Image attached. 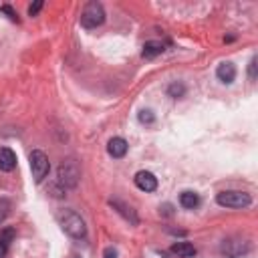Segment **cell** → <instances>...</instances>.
<instances>
[{"label":"cell","instance_id":"obj_16","mask_svg":"<svg viewBox=\"0 0 258 258\" xmlns=\"http://www.w3.org/2000/svg\"><path fill=\"white\" fill-rule=\"evenodd\" d=\"M12 238H14V230L12 228H4L2 232H0V240H2L6 246L12 242Z\"/></svg>","mask_w":258,"mask_h":258},{"label":"cell","instance_id":"obj_5","mask_svg":"<svg viewBox=\"0 0 258 258\" xmlns=\"http://www.w3.org/2000/svg\"><path fill=\"white\" fill-rule=\"evenodd\" d=\"M30 170H32V178H35L37 184H41L49 172H51V164H49V157L45 151L41 149H35L30 153Z\"/></svg>","mask_w":258,"mask_h":258},{"label":"cell","instance_id":"obj_8","mask_svg":"<svg viewBox=\"0 0 258 258\" xmlns=\"http://www.w3.org/2000/svg\"><path fill=\"white\" fill-rule=\"evenodd\" d=\"M216 77H218L222 83L230 85V83H234V79H236V67H234V64H232L230 61L220 63V64H218V69H216Z\"/></svg>","mask_w":258,"mask_h":258},{"label":"cell","instance_id":"obj_17","mask_svg":"<svg viewBox=\"0 0 258 258\" xmlns=\"http://www.w3.org/2000/svg\"><path fill=\"white\" fill-rule=\"evenodd\" d=\"M41 8H43V0H37L35 4L28 6V14H30V16H37V14L41 12Z\"/></svg>","mask_w":258,"mask_h":258},{"label":"cell","instance_id":"obj_3","mask_svg":"<svg viewBox=\"0 0 258 258\" xmlns=\"http://www.w3.org/2000/svg\"><path fill=\"white\" fill-rule=\"evenodd\" d=\"M105 22V8L101 2L97 0H91V2L85 4L83 12H81V24L85 28H97Z\"/></svg>","mask_w":258,"mask_h":258},{"label":"cell","instance_id":"obj_20","mask_svg":"<svg viewBox=\"0 0 258 258\" xmlns=\"http://www.w3.org/2000/svg\"><path fill=\"white\" fill-rule=\"evenodd\" d=\"M105 258H117V250L113 248V246H109V248H105V254H103Z\"/></svg>","mask_w":258,"mask_h":258},{"label":"cell","instance_id":"obj_21","mask_svg":"<svg viewBox=\"0 0 258 258\" xmlns=\"http://www.w3.org/2000/svg\"><path fill=\"white\" fill-rule=\"evenodd\" d=\"M6 252H8V246L0 240V258H6Z\"/></svg>","mask_w":258,"mask_h":258},{"label":"cell","instance_id":"obj_14","mask_svg":"<svg viewBox=\"0 0 258 258\" xmlns=\"http://www.w3.org/2000/svg\"><path fill=\"white\" fill-rule=\"evenodd\" d=\"M168 95L170 97H174V99H180V97H184L186 95V87L182 85V83H172L170 87H168Z\"/></svg>","mask_w":258,"mask_h":258},{"label":"cell","instance_id":"obj_9","mask_svg":"<svg viewBox=\"0 0 258 258\" xmlns=\"http://www.w3.org/2000/svg\"><path fill=\"white\" fill-rule=\"evenodd\" d=\"M16 168V153L10 147H0V172H12Z\"/></svg>","mask_w":258,"mask_h":258},{"label":"cell","instance_id":"obj_4","mask_svg":"<svg viewBox=\"0 0 258 258\" xmlns=\"http://www.w3.org/2000/svg\"><path fill=\"white\" fill-rule=\"evenodd\" d=\"M59 184L63 186V190H73L77 188L79 180H81V172H79V166L75 164L73 159H67L63 161L59 166Z\"/></svg>","mask_w":258,"mask_h":258},{"label":"cell","instance_id":"obj_6","mask_svg":"<svg viewBox=\"0 0 258 258\" xmlns=\"http://www.w3.org/2000/svg\"><path fill=\"white\" fill-rule=\"evenodd\" d=\"M220 250H222V254L226 258H238V256H242V254H246L250 250V244L246 240H242V238H228V240L222 242Z\"/></svg>","mask_w":258,"mask_h":258},{"label":"cell","instance_id":"obj_1","mask_svg":"<svg viewBox=\"0 0 258 258\" xmlns=\"http://www.w3.org/2000/svg\"><path fill=\"white\" fill-rule=\"evenodd\" d=\"M59 222H61V228L64 230V234H69L71 238L75 240H83L87 236V226H85V220L73 212V210H64L61 216H59Z\"/></svg>","mask_w":258,"mask_h":258},{"label":"cell","instance_id":"obj_12","mask_svg":"<svg viewBox=\"0 0 258 258\" xmlns=\"http://www.w3.org/2000/svg\"><path fill=\"white\" fill-rule=\"evenodd\" d=\"M172 252L180 258H192L196 256V248H194V244L190 242H174L172 244Z\"/></svg>","mask_w":258,"mask_h":258},{"label":"cell","instance_id":"obj_13","mask_svg":"<svg viewBox=\"0 0 258 258\" xmlns=\"http://www.w3.org/2000/svg\"><path fill=\"white\" fill-rule=\"evenodd\" d=\"M164 51L166 49H164V45H161L159 41H149V43L143 45V59H153V57L161 55Z\"/></svg>","mask_w":258,"mask_h":258},{"label":"cell","instance_id":"obj_7","mask_svg":"<svg viewBox=\"0 0 258 258\" xmlns=\"http://www.w3.org/2000/svg\"><path fill=\"white\" fill-rule=\"evenodd\" d=\"M135 186L141 190V192H155L157 190V178L151 174V172H137L135 174Z\"/></svg>","mask_w":258,"mask_h":258},{"label":"cell","instance_id":"obj_18","mask_svg":"<svg viewBox=\"0 0 258 258\" xmlns=\"http://www.w3.org/2000/svg\"><path fill=\"white\" fill-rule=\"evenodd\" d=\"M0 10H2L4 14H8V18H10V20L18 22V14H16V12H14V10H12V8L8 6V4H4V6H0Z\"/></svg>","mask_w":258,"mask_h":258},{"label":"cell","instance_id":"obj_15","mask_svg":"<svg viewBox=\"0 0 258 258\" xmlns=\"http://www.w3.org/2000/svg\"><path fill=\"white\" fill-rule=\"evenodd\" d=\"M137 119H139V123H143V125H151V123L155 121V115H153L151 109H141V111L137 113Z\"/></svg>","mask_w":258,"mask_h":258},{"label":"cell","instance_id":"obj_22","mask_svg":"<svg viewBox=\"0 0 258 258\" xmlns=\"http://www.w3.org/2000/svg\"><path fill=\"white\" fill-rule=\"evenodd\" d=\"M6 208H8V202H2V212H0V222H2V220H4V216L8 214V212H6Z\"/></svg>","mask_w":258,"mask_h":258},{"label":"cell","instance_id":"obj_11","mask_svg":"<svg viewBox=\"0 0 258 258\" xmlns=\"http://www.w3.org/2000/svg\"><path fill=\"white\" fill-rule=\"evenodd\" d=\"M180 204H182V208H186V210H194V208L200 206V196H198L196 192L186 190V192L180 194Z\"/></svg>","mask_w":258,"mask_h":258},{"label":"cell","instance_id":"obj_10","mask_svg":"<svg viewBox=\"0 0 258 258\" xmlns=\"http://www.w3.org/2000/svg\"><path fill=\"white\" fill-rule=\"evenodd\" d=\"M107 151H109L111 157L121 159V157H125V153H127V141H125L123 137H113V139H109V143H107Z\"/></svg>","mask_w":258,"mask_h":258},{"label":"cell","instance_id":"obj_19","mask_svg":"<svg viewBox=\"0 0 258 258\" xmlns=\"http://www.w3.org/2000/svg\"><path fill=\"white\" fill-rule=\"evenodd\" d=\"M248 77H250V81H256V57L248 64Z\"/></svg>","mask_w":258,"mask_h":258},{"label":"cell","instance_id":"obj_2","mask_svg":"<svg viewBox=\"0 0 258 258\" xmlns=\"http://www.w3.org/2000/svg\"><path fill=\"white\" fill-rule=\"evenodd\" d=\"M216 202L224 208H246L252 204V198H250V194L246 192H240V190H226V192H220L218 196H216Z\"/></svg>","mask_w":258,"mask_h":258}]
</instances>
